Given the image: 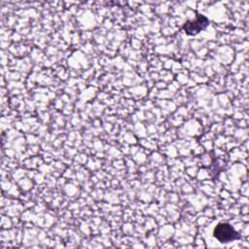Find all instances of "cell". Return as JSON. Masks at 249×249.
Returning <instances> with one entry per match:
<instances>
[{
  "mask_svg": "<svg viewBox=\"0 0 249 249\" xmlns=\"http://www.w3.org/2000/svg\"><path fill=\"white\" fill-rule=\"evenodd\" d=\"M208 24L209 20L206 17L202 15H197L196 19L187 20L183 25V29L188 35H196L204 28H206Z\"/></svg>",
  "mask_w": 249,
  "mask_h": 249,
  "instance_id": "2",
  "label": "cell"
},
{
  "mask_svg": "<svg viewBox=\"0 0 249 249\" xmlns=\"http://www.w3.org/2000/svg\"><path fill=\"white\" fill-rule=\"evenodd\" d=\"M214 237L221 243H228L239 239V233L228 223H219L213 231Z\"/></svg>",
  "mask_w": 249,
  "mask_h": 249,
  "instance_id": "1",
  "label": "cell"
}]
</instances>
